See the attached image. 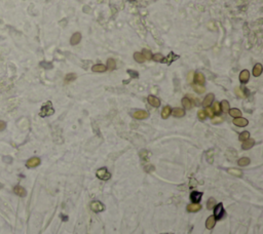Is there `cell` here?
Listing matches in <instances>:
<instances>
[{"instance_id":"cell-1","label":"cell","mask_w":263,"mask_h":234,"mask_svg":"<svg viewBox=\"0 0 263 234\" xmlns=\"http://www.w3.org/2000/svg\"><path fill=\"white\" fill-rule=\"evenodd\" d=\"M54 113V110L52 108V102H46L44 105L42 106L41 109H40V113L39 115L41 117H45V116H50Z\"/></svg>"},{"instance_id":"cell-2","label":"cell","mask_w":263,"mask_h":234,"mask_svg":"<svg viewBox=\"0 0 263 234\" xmlns=\"http://www.w3.org/2000/svg\"><path fill=\"white\" fill-rule=\"evenodd\" d=\"M97 177H98L100 180H103V181H106V180H109L111 177L110 173H109L108 171H107V168L103 167V168H100V169H98L96 173Z\"/></svg>"},{"instance_id":"cell-3","label":"cell","mask_w":263,"mask_h":234,"mask_svg":"<svg viewBox=\"0 0 263 234\" xmlns=\"http://www.w3.org/2000/svg\"><path fill=\"white\" fill-rule=\"evenodd\" d=\"M133 117L134 118H136V119H146L148 116H149V114H148L146 111H144V110H137V111H135V112L133 113Z\"/></svg>"},{"instance_id":"cell-4","label":"cell","mask_w":263,"mask_h":234,"mask_svg":"<svg viewBox=\"0 0 263 234\" xmlns=\"http://www.w3.org/2000/svg\"><path fill=\"white\" fill-rule=\"evenodd\" d=\"M178 58H179V56H178V54H175L174 52H171V54H169L167 56H163V58L161 60V63L170 65L171 63H173V62L178 60Z\"/></svg>"},{"instance_id":"cell-5","label":"cell","mask_w":263,"mask_h":234,"mask_svg":"<svg viewBox=\"0 0 263 234\" xmlns=\"http://www.w3.org/2000/svg\"><path fill=\"white\" fill-rule=\"evenodd\" d=\"M223 214H224L223 205H222V203H218L216 205V207L214 208V214L213 216L215 218H217V219H221L223 217Z\"/></svg>"},{"instance_id":"cell-6","label":"cell","mask_w":263,"mask_h":234,"mask_svg":"<svg viewBox=\"0 0 263 234\" xmlns=\"http://www.w3.org/2000/svg\"><path fill=\"white\" fill-rule=\"evenodd\" d=\"M40 164V159L38 157H32L30 158L29 160L26 162V166L29 168H33V167H36Z\"/></svg>"},{"instance_id":"cell-7","label":"cell","mask_w":263,"mask_h":234,"mask_svg":"<svg viewBox=\"0 0 263 234\" xmlns=\"http://www.w3.org/2000/svg\"><path fill=\"white\" fill-rule=\"evenodd\" d=\"M249 121L246 119V118H243V117H236L235 119H233V124L236 125V126H239V127H243L248 125Z\"/></svg>"},{"instance_id":"cell-8","label":"cell","mask_w":263,"mask_h":234,"mask_svg":"<svg viewBox=\"0 0 263 234\" xmlns=\"http://www.w3.org/2000/svg\"><path fill=\"white\" fill-rule=\"evenodd\" d=\"M91 208L96 212H102V210H104V205L100 201H93L91 203Z\"/></svg>"},{"instance_id":"cell-9","label":"cell","mask_w":263,"mask_h":234,"mask_svg":"<svg viewBox=\"0 0 263 234\" xmlns=\"http://www.w3.org/2000/svg\"><path fill=\"white\" fill-rule=\"evenodd\" d=\"M194 81L196 82V84H198V85H204V81H206L204 74L200 73V72H196V73L194 74Z\"/></svg>"},{"instance_id":"cell-10","label":"cell","mask_w":263,"mask_h":234,"mask_svg":"<svg viewBox=\"0 0 263 234\" xmlns=\"http://www.w3.org/2000/svg\"><path fill=\"white\" fill-rule=\"evenodd\" d=\"M147 100H148V103H149V104L152 106V107H155V108L159 107L160 101H159V99H158V98L154 97V95H149Z\"/></svg>"},{"instance_id":"cell-11","label":"cell","mask_w":263,"mask_h":234,"mask_svg":"<svg viewBox=\"0 0 263 234\" xmlns=\"http://www.w3.org/2000/svg\"><path fill=\"white\" fill-rule=\"evenodd\" d=\"M254 144H255V140L253 139H247L246 141H243V145H241V148L243 149V150H248V149H251L252 147L254 146Z\"/></svg>"},{"instance_id":"cell-12","label":"cell","mask_w":263,"mask_h":234,"mask_svg":"<svg viewBox=\"0 0 263 234\" xmlns=\"http://www.w3.org/2000/svg\"><path fill=\"white\" fill-rule=\"evenodd\" d=\"M249 78H250V73H249L248 70H243L239 74V80L241 83H247L249 81Z\"/></svg>"},{"instance_id":"cell-13","label":"cell","mask_w":263,"mask_h":234,"mask_svg":"<svg viewBox=\"0 0 263 234\" xmlns=\"http://www.w3.org/2000/svg\"><path fill=\"white\" fill-rule=\"evenodd\" d=\"M202 196V192L193 191V192H191V194H190V199H191V201H193L194 203H197L199 200H200Z\"/></svg>"},{"instance_id":"cell-14","label":"cell","mask_w":263,"mask_h":234,"mask_svg":"<svg viewBox=\"0 0 263 234\" xmlns=\"http://www.w3.org/2000/svg\"><path fill=\"white\" fill-rule=\"evenodd\" d=\"M80 40H81V34L79 32H76V33H74L72 35L71 39H70V43L72 45H76V44H78L80 42Z\"/></svg>"},{"instance_id":"cell-15","label":"cell","mask_w":263,"mask_h":234,"mask_svg":"<svg viewBox=\"0 0 263 234\" xmlns=\"http://www.w3.org/2000/svg\"><path fill=\"white\" fill-rule=\"evenodd\" d=\"M200 208H202V205L199 204V203H191V204L187 205V210L190 212H198Z\"/></svg>"},{"instance_id":"cell-16","label":"cell","mask_w":263,"mask_h":234,"mask_svg":"<svg viewBox=\"0 0 263 234\" xmlns=\"http://www.w3.org/2000/svg\"><path fill=\"white\" fill-rule=\"evenodd\" d=\"M213 101H214V95L213 93H209V95L204 98V102H202V106L204 107H209L212 103H213Z\"/></svg>"},{"instance_id":"cell-17","label":"cell","mask_w":263,"mask_h":234,"mask_svg":"<svg viewBox=\"0 0 263 234\" xmlns=\"http://www.w3.org/2000/svg\"><path fill=\"white\" fill-rule=\"evenodd\" d=\"M261 73H262V65L260 63L256 64L253 68V75L255 77H258V76L261 75Z\"/></svg>"},{"instance_id":"cell-18","label":"cell","mask_w":263,"mask_h":234,"mask_svg":"<svg viewBox=\"0 0 263 234\" xmlns=\"http://www.w3.org/2000/svg\"><path fill=\"white\" fill-rule=\"evenodd\" d=\"M13 192L15 193L17 195H19V196H21V197H24V196H26V190H25L24 188L21 187V186H15V189H13Z\"/></svg>"},{"instance_id":"cell-19","label":"cell","mask_w":263,"mask_h":234,"mask_svg":"<svg viewBox=\"0 0 263 234\" xmlns=\"http://www.w3.org/2000/svg\"><path fill=\"white\" fill-rule=\"evenodd\" d=\"M171 112H172V109H171L170 106H165V107L163 108V109H162V111H161V117L163 118V119H167V117L172 114Z\"/></svg>"},{"instance_id":"cell-20","label":"cell","mask_w":263,"mask_h":234,"mask_svg":"<svg viewBox=\"0 0 263 234\" xmlns=\"http://www.w3.org/2000/svg\"><path fill=\"white\" fill-rule=\"evenodd\" d=\"M173 115H174L175 117H183L185 115V111L183 109H181V108H175V109L172 110Z\"/></svg>"},{"instance_id":"cell-21","label":"cell","mask_w":263,"mask_h":234,"mask_svg":"<svg viewBox=\"0 0 263 234\" xmlns=\"http://www.w3.org/2000/svg\"><path fill=\"white\" fill-rule=\"evenodd\" d=\"M215 222H216V220H215L214 216H210V217L208 218V220H206V228H208V229H212V228L215 226Z\"/></svg>"},{"instance_id":"cell-22","label":"cell","mask_w":263,"mask_h":234,"mask_svg":"<svg viewBox=\"0 0 263 234\" xmlns=\"http://www.w3.org/2000/svg\"><path fill=\"white\" fill-rule=\"evenodd\" d=\"M91 70L93 72H105L107 70V67L105 65H102V64H98V65H93Z\"/></svg>"},{"instance_id":"cell-23","label":"cell","mask_w":263,"mask_h":234,"mask_svg":"<svg viewBox=\"0 0 263 234\" xmlns=\"http://www.w3.org/2000/svg\"><path fill=\"white\" fill-rule=\"evenodd\" d=\"M134 58H135V61L138 62V63H144L146 60L144 58V56L142 54V52H135L134 54Z\"/></svg>"},{"instance_id":"cell-24","label":"cell","mask_w":263,"mask_h":234,"mask_svg":"<svg viewBox=\"0 0 263 234\" xmlns=\"http://www.w3.org/2000/svg\"><path fill=\"white\" fill-rule=\"evenodd\" d=\"M229 114H230V116L234 117V118H236V117H241V110L236 109V108H233V109H229L228 110Z\"/></svg>"},{"instance_id":"cell-25","label":"cell","mask_w":263,"mask_h":234,"mask_svg":"<svg viewBox=\"0 0 263 234\" xmlns=\"http://www.w3.org/2000/svg\"><path fill=\"white\" fill-rule=\"evenodd\" d=\"M116 68V62L113 58H108L107 60V69H109L110 71H113Z\"/></svg>"},{"instance_id":"cell-26","label":"cell","mask_w":263,"mask_h":234,"mask_svg":"<svg viewBox=\"0 0 263 234\" xmlns=\"http://www.w3.org/2000/svg\"><path fill=\"white\" fill-rule=\"evenodd\" d=\"M182 105L184 106L185 109H191V107H192L191 101H190L188 98H183L182 99Z\"/></svg>"},{"instance_id":"cell-27","label":"cell","mask_w":263,"mask_h":234,"mask_svg":"<svg viewBox=\"0 0 263 234\" xmlns=\"http://www.w3.org/2000/svg\"><path fill=\"white\" fill-rule=\"evenodd\" d=\"M250 163V159L248 157H243V158L239 159V166H246Z\"/></svg>"},{"instance_id":"cell-28","label":"cell","mask_w":263,"mask_h":234,"mask_svg":"<svg viewBox=\"0 0 263 234\" xmlns=\"http://www.w3.org/2000/svg\"><path fill=\"white\" fill-rule=\"evenodd\" d=\"M215 203H216V200L214 199L213 197H211L209 200H208V203H206V207L208 210H213L215 206Z\"/></svg>"},{"instance_id":"cell-29","label":"cell","mask_w":263,"mask_h":234,"mask_svg":"<svg viewBox=\"0 0 263 234\" xmlns=\"http://www.w3.org/2000/svg\"><path fill=\"white\" fill-rule=\"evenodd\" d=\"M220 107L222 108V110H223L224 112H228V110L230 109V107H229V103L227 102V101H222V103H221V106Z\"/></svg>"},{"instance_id":"cell-30","label":"cell","mask_w":263,"mask_h":234,"mask_svg":"<svg viewBox=\"0 0 263 234\" xmlns=\"http://www.w3.org/2000/svg\"><path fill=\"white\" fill-rule=\"evenodd\" d=\"M228 173H230V175L235 176V177H241V176L243 175V173H241L239 169H235V168H230L228 171Z\"/></svg>"},{"instance_id":"cell-31","label":"cell","mask_w":263,"mask_h":234,"mask_svg":"<svg viewBox=\"0 0 263 234\" xmlns=\"http://www.w3.org/2000/svg\"><path fill=\"white\" fill-rule=\"evenodd\" d=\"M193 88H194V90L196 91L197 93H204V89H206V88H204V86L198 85V84H194V85H193Z\"/></svg>"},{"instance_id":"cell-32","label":"cell","mask_w":263,"mask_h":234,"mask_svg":"<svg viewBox=\"0 0 263 234\" xmlns=\"http://www.w3.org/2000/svg\"><path fill=\"white\" fill-rule=\"evenodd\" d=\"M142 54L144 56V58H147V60H151V58H152V54H151V51L148 50V49H144Z\"/></svg>"},{"instance_id":"cell-33","label":"cell","mask_w":263,"mask_h":234,"mask_svg":"<svg viewBox=\"0 0 263 234\" xmlns=\"http://www.w3.org/2000/svg\"><path fill=\"white\" fill-rule=\"evenodd\" d=\"M249 136H250V134H249V132H243L241 134H239V139L241 140V141H246L247 139H249Z\"/></svg>"},{"instance_id":"cell-34","label":"cell","mask_w":263,"mask_h":234,"mask_svg":"<svg viewBox=\"0 0 263 234\" xmlns=\"http://www.w3.org/2000/svg\"><path fill=\"white\" fill-rule=\"evenodd\" d=\"M213 111L215 113H219L221 111V107H220V104L218 102H215L214 105H213Z\"/></svg>"},{"instance_id":"cell-35","label":"cell","mask_w":263,"mask_h":234,"mask_svg":"<svg viewBox=\"0 0 263 234\" xmlns=\"http://www.w3.org/2000/svg\"><path fill=\"white\" fill-rule=\"evenodd\" d=\"M75 78H76V75H75V74H74V73H69V74H67L66 77H65V80L69 82V81L74 80Z\"/></svg>"},{"instance_id":"cell-36","label":"cell","mask_w":263,"mask_h":234,"mask_svg":"<svg viewBox=\"0 0 263 234\" xmlns=\"http://www.w3.org/2000/svg\"><path fill=\"white\" fill-rule=\"evenodd\" d=\"M197 117H198V119L204 120V119H206V112H204V110H200V111H198V113H197Z\"/></svg>"},{"instance_id":"cell-37","label":"cell","mask_w":263,"mask_h":234,"mask_svg":"<svg viewBox=\"0 0 263 234\" xmlns=\"http://www.w3.org/2000/svg\"><path fill=\"white\" fill-rule=\"evenodd\" d=\"M152 58L155 62H161V60L163 58V56L161 54H155L154 56H152Z\"/></svg>"},{"instance_id":"cell-38","label":"cell","mask_w":263,"mask_h":234,"mask_svg":"<svg viewBox=\"0 0 263 234\" xmlns=\"http://www.w3.org/2000/svg\"><path fill=\"white\" fill-rule=\"evenodd\" d=\"M234 91H235V95H237V97H239V98L245 97V95H243V93L241 91V89L239 87H236L235 89H234Z\"/></svg>"},{"instance_id":"cell-39","label":"cell","mask_w":263,"mask_h":234,"mask_svg":"<svg viewBox=\"0 0 263 234\" xmlns=\"http://www.w3.org/2000/svg\"><path fill=\"white\" fill-rule=\"evenodd\" d=\"M128 73L130 74L132 77H134V78H138L139 77V74H138V72L137 71H133V70H128Z\"/></svg>"},{"instance_id":"cell-40","label":"cell","mask_w":263,"mask_h":234,"mask_svg":"<svg viewBox=\"0 0 263 234\" xmlns=\"http://www.w3.org/2000/svg\"><path fill=\"white\" fill-rule=\"evenodd\" d=\"M40 65H41V66L43 67V68H46V69L52 68V64H50V63H45V62H41V63H40Z\"/></svg>"},{"instance_id":"cell-41","label":"cell","mask_w":263,"mask_h":234,"mask_svg":"<svg viewBox=\"0 0 263 234\" xmlns=\"http://www.w3.org/2000/svg\"><path fill=\"white\" fill-rule=\"evenodd\" d=\"M213 123H220V122L223 121V118H221V117H213Z\"/></svg>"},{"instance_id":"cell-42","label":"cell","mask_w":263,"mask_h":234,"mask_svg":"<svg viewBox=\"0 0 263 234\" xmlns=\"http://www.w3.org/2000/svg\"><path fill=\"white\" fill-rule=\"evenodd\" d=\"M204 112H206V114H208V115H209L210 117H212V118L214 117V114H213V110H212V109H210V108H208V107H206V111H204Z\"/></svg>"},{"instance_id":"cell-43","label":"cell","mask_w":263,"mask_h":234,"mask_svg":"<svg viewBox=\"0 0 263 234\" xmlns=\"http://www.w3.org/2000/svg\"><path fill=\"white\" fill-rule=\"evenodd\" d=\"M5 127H6V123H5L3 120H0V132H1V130H3Z\"/></svg>"},{"instance_id":"cell-44","label":"cell","mask_w":263,"mask_h":234,"mask_svg":"<svg viewBox=\"0 0 263 234\" xmlns=\"http://www.w3.org/2000/svg\"><path fill=\"white\" fill-rule=\"evenodd\" d=\"M128 1H134V0H128Z\"/></svg>"}]
</instances>
